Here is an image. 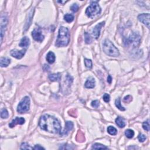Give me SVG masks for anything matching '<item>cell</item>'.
<instances>
[{
  "mask_svg": "<svg viewBox=\"0 0 150 150\" xmlns=\"http://www.w3.org/2000/svg\"><path fill=\"white\" fill-rule=\"evenodd\" d=\"M9 114L7 110L6 109H3L1 113V117L2 118H6L8 117Z\"/></svg>",
  "mask_w": 150,
  "mask_h": 150,
  "instance_id": "f1b7e54d",
  "label": "cell"
},
{
  "mask_svg": "<svg viewBox=\"0 0 150 150\" xmlns=\"http://www.w3.org/2000/svg\"><path fill=\"white\" fill-rule=\"evenodd\" d=\"M32 36L34 40L37 42H42L44 39L43 35L42 34L41 29H38V28H36L32 32Z\"/></svg>",
  "mask_w": 150,
  "mask_h": 150,
  "instance_id": "ba28073f",
  "label": "cell"
},
{
  "mask_svg": "<svg viewBox=\"0 0 150 150\" xmlns=\"http://www.w3.org/2000/svg\"><path fill=\"white\" fill-rule=\"evenodd\" d=\"M111 81H112V78H111V77L110 76H108V78H107V81H108V83H111Z\"/></svg>",
  "mask_w": 150,
  "mask_h": 150,
  "instance_id": "e575fe53",
  "label": "cell"
},
{
  "mask_svg": "<svg viewBox=\"0 0 150 150\" xmlns=\"http://www.w3.org/2000/svg\"><path fill=\"white\" fill-rule=\"evenodd\" d=\"M85 64L86 67L88 69H92V62L90 59H85Z\"/></svg>",
  "mask_w": 150,
  "mask_h": 150,
  "instance_id": "d4e9b609",
  "label": "cell"
},
{
  "mask_svg": "<svg viewBox=\"0 0 150 150\" xmlns=\"http://www.w3.org/2000/svg\"><path fill=\"white\" fill-rule=\"evenodd\" d=\"M101 13V8L98 1H92L86 10V14L89 18H93Z\"/></svg>",
  "mask_w": 150,
  "mask_h": 150,
  "instance_id": "277c9868",
  "label": "cell"
},
{
  "mask_svg": "<svg viewBox=\"0 0 150 150\" xmlns=\"http://www.w3.org/2000/svg\"><path fill=\"white\" fill-rule=\"evenodd\" d=\"M73 123L72 121H68L66 122L65 124V130H63L62 135H68V134L69 133V132L73 129Z\"/></svg>",
  "mask_w": 150,
  "mask_h": 150,
  "instance_id": "4fadbf2b",
  "label": "cell"
},
{
  "mask_svg": "<svg viewBox=\"0 0 150 150\" xmlns=\"http://www.w3.org/2000/svg\"><path fill=\"white\" fill-rule=\"evenodd\" d=\"M91 105L93 107L98 108L100 104H99V101L98 100H94L92 102Z\"/></svg>",
  "mask_w": 150,
  "mask_h": 150,
  "instance_id": "d6a6232c",
  "label": "cell"
},
{
  "mask_svg": "<svg viewBox=\"0 0 150 150\" xmlns=\"http://www.w3.org/2000/svg\"><path fill=\"white\" fill-rule=\"evenodd\" d=\"M103 100L105 101L106 103H109L110 100V96L109 94L105 93L103 96Z\"/></svg>",
  "mask_w": 150,
  "mask_h": 150,
  "instance_id": "1f68e13d",
  "label": "cell"
},
{
  "mask_svg": "<svg viewBox=\"0 0 150 150\" xmlns=\"http://www.w3.org/2000/svg\"><path fill=\"white\" fill-rule=\"evenodd\" d=\"M21 149H32L33 148L30 146V145L26 142L22 143L21 145Z\"/></svg>",
  "mask_w": 150,
  "mask_h": 150,
  "instance_id": "4316f807",
  "label": "cell"
},
{
  "mask_svg": "<svg viewBox=\"0 0 150 150\" xmlns=\"http://www.w3.org/2000/svg\"><path fill=\"white\" fill-rule=\"evenodd\" d=\"M85 42L87 44H89L92 42L91 37H90V35L88 34L87 32L85 33Z\"/></svg>",
  "mask_w": 150,
  "mask_h": 150,
  "instance_id": "83f0119b",
  "label": "cell"
},
{
  "mask_svg": "<svg viewBox=\"0 0 150 150\" xmlns=\"http://www.w3.org/2000/svg\"><path fill=\"white\" fill-rule=\"evenodd\" d=\"M49 79L52 81H56L61 80V75L58 73H54L51 74L49 76Z\"/></svg>",
  "mask_w": 150,
  "mask_h": 150,
  "instance_id": "ac0fdd59",
  "label": "cell"
},
{
  "mask_svg": "<svg viewBox=\"0 0 150 150\" xmlns=\"http://www.w3.org/2000/svg\"><path fill=\"white\" fill-rule=\"evenodd\" d=\"M26 49H23L21 50L13 49L11 51V55L15 58L20 59L23 58V56H24V55H25L26 52Z\"/></svg>",
  "mask_w": 150,
  "mask_h": 150,
  "instance_id": "8fae6325",
  "label": "cell"
},
{
  "mask_svg": "<svg viewBox=\"0 0 150 150\" xmlns=\"http://www.w3.org/2000/svg\"><path fill=\"white\" fill-rule=\"evenodd\" d=\"M46 60L50 64H52L55 62V59H56V57H55V55L54 54V52H49L46 55Z\"/></svg>",
  "mask_w": 150,
  "mask_h": 150,
  "instance_id": "2e32d148",
  "label": "cell"
},
{
  "mask_svg": "<svg viewBox=\"0 0 150 150\" xmlns=\"http://www.w3.org/2000/svg\"><path fill=\"white\" fill-rule=\"evenodd\" d=\"M115 104H116V106L117 107L119 110H121V111H124V110H125V108L124 107H123L121 104V101H120V98L116 99L115 101Z\"/></svg>",
  "mask_w": 150,
  "mask_h": 150,
  "instance_id": "cb8c5ba5",
  "label": "cell"
},
{
  "mask_svg": "<svg viewBox=\"0 0 150 150\" xmlns=\"http://www.w3.org/2000/svg\"><path fill=\"white\" fill-rule=\"evenodd\" d=\"M116 124L120 128H124L125 125L124 118L120 117H118L116 119Z\"/></svg>",
  "mask_w": 150,
  "mask_h": 150,
  "instance_id": "d6986e66",
  "label": "cell"
},
{
  "mask_svg": "<svg viewBox=\"0 0 150 150\" xmlns=\"http://www.w3.org/2000/svg\"><path fill=\"white\" fill-rule=\"evenodd\" d=\"M107 132L109 133L110 135L115 136L117 134V130L115 127L113 126H109L107 128Z\"/></svg>",
  "mask_w": 150,
  "mask_h": 150,
  "instance_id": "44dd1931",
  "label": "cell"
},
{
  "mask_svg": "<svg viewBox=\"0 0 150 150\" xmlns=\"http://www.w3.org/2000/svg\"><path fill=\"white\" fill-rule=\"evenodd\" d=\"M39 125L41 129L50 133L58 134L61 131V125L55 117L49 114H44L40 118Z\"/></svg>",
  "mask_w": 150,
  "mask_h": 150,
  "instance_id": "6da1fadb",
  "label": "cell"
},
{
  "mask_svg": "<svg viewBox=\"0 0 150 150\" xmlns=\"http://www.w3.org/2000/svg\"><path fill=\"white\" fill-rule=\"evenodd\" d=\"M103 49L107 55L112 57H117L120 55L119 50L111 41L106 39L103 43Z\"/></svg>",
  "mask_w": 150,
  "mask_h": 150,
  "instance_id": "3957f363",
  "label": "cell"
},
{
  "mask_svg": "<svg viewBox=\"0 0 150 150\" xmlns=\"http://www.w3.org/2000/svg\"><path fill=\"white\" fill-rule=\"evenodd\" d=\"M142 128L144 129L145 131H149V120H147V121H144L142 124Z\"/></svg>",
  "mask_w": 150,
  "mask_h": 150,
  "instance_id": "484cf974",
  "label": "cell"
},
{
  "mask_svg": "<svg viewBox=\"0 0 150 150\" xmlns=\"http://www.w3.org/2000/svg\"><path fill=\"white\" fill-rule=\"evenodd\" d=\"M30 107V99L28 96H25L18 105L17 111L22 114L28 111Z\"/></svg>",
  "mask_w": 150,
  "mask_h": 150,
  "instance_id": "5b68a950",
  "label": "cell"
},
{
  "mask_svg": "<svg viewBox=\"0 0 150 150\" xmlns=\"http://www.w3.org/2000/svg\"><path fill=\"white\" fill-rule=\"evenodd\" d=\"M34 149H38V150H39V149H45L43 147H42V146H41L40 145H35V147L34 148Z\"/></svg>",
  "mask_w": 150,
  "mask_h": 150,
  "instance_id": "836d02e7",
  "label": "cell"
},
{
  "mask_svg": "<svg viewBox=\"0 0 150 150\" xmlns=\"http://www.w3.org/2000/svg\"><path fill=\"white\" fill-rule=\"evenodd\" d=\"M141 41V36L140 35L136 32H134L130 35V36L127 39V43L130 45H131L134 47L137 46Z\"/></svg>",
  "mask_w": 150,
  "mask_h": 150,
  "instance_id": "8992f818",
  "label": "cell"
},
{
  "mask_svg": "<svg viewBox=\"0 0 150 150\" xmlns=\"http://www.w3.org/2000/svg\"><path fill=\"white\" fill-rule=\"evenodd\" d=\"M70 41V34L67 28L64 26H61L59 29V34L58 38L56 41V45L57 47H62L68 45Z\"/></svg>",
  "mask_w": 150,
  "mask_h": 150,
  "instance_id": "7a4b0ae2",
  "label": "cell"
},
{
  "mask_svg": "<svg viewBox=\"0 0 150 150\" xmlns=\"http://www.w3.org/2000/svg\"><path fill=\"white\" fill-rule=\"evenodd\" d=\"M92 148L94 149H107L108 148L103 144H99V143H95L92 145Z\"/></svg>",
  "mask_w": 150,
  "mask_h": 150,
  "instance_id": "ffe728a7",
  "label": "cell"
},
{
  "mask_svg": "<svg viewBox=\"0 0 150 150\" xmlns=\"http://www.w3.org/2000/svg\"><path fill=\"white\" fill-rule=\"evenodd\" d=\"M149 14H142L138 16V19L141 22L146 25L148 28H149Z\"/></svg>",
  "mask_w": 150,
  "mask_h": 150,
  "instance_id": "30bf717a",
  "label": "cell"
},
{
  "mask_svg": "<svg viewBox=\"0 0 150 150\" xmlns=\"http://www.w3.org/2000/svg\"><path fill=\"white\" fill-rule=\"evenodd\" d=\"M105 22H101L98 24V25H96L94 26L93 29L92 31V35L94 37V38L98 39L99 36H100V31L101 28L104 25Z\"/></svg>",
  "mask_w": 150,
  "mask_h": 150,
  "instance_id": "9c48e42d",
  "label": "cell"
},
{
  "mask_svg": "<svg viewBox=\"0 0 150 150\" xmlns=\"http://www.w3.org/2000/svg\"><path fill=\"white\" fill-rule=\"evenodd\" d=\"M146 136H145V135H144V134H139V136L138 137V140H139V141L141 142H144V141H145V140H146Z\"/></svg>",
  "mask_w": 150,
  "mask_h": 150,
  "instance_id": "f546056e",
  "label": "cell"
},
{
  "mask_svg": "<svg viewBox=\"0 0 150 150\" xmlns=\"http://www.w3.org/2000/svg\"><path fill=\"white\" fill-rule=\"evenodd\" d=\"M25 122V120L23 117H16L14 120L12 121V122L9 124V126L11 128H13L17 124L22 125L24 124Z\"/></svg>",
  "mask_w": 150,
  "mask_h": 150,
  "instance_id": "7c38bea8",
  "label": "cell"
},
{
  "mask_svg": "<svg viewBox=\"0 0 150 150\" xmlns=\"http://www.w3.org/2000/svg\"><path fill=\"white\" fill-rule=\"evenodd\" d=\"M85 86L87 89L94 88L95 87V80H94V79L92 77H90V78H88L85 84Z\"/></svg>",
  "mask_w": 150,
  "mask_h": 150,
  "instance_id": "5bb4252c",
  "label": "cell"
},
{
  "mask_svg": "<svg viewBox=\"0 0 150 150\" xmlns=\"http://www.w3.org/2000/svg\"><path fill=\"white\" fill-rule=\"evenodd\" d=\"M8 23V19L6 15L3 14L1 18V43L3 42V39L4 37L5 30L6 29V25Z\"/></svg>",
  "mask_w": 150,
  "mask_h": 150,
  "instance_id": "52a82bcc",
  "label": "cell"
},
{
  "mask_svg": "<svg viewBox=\"0 0 150 150\" xmlns=\"http://www.w3.org/2000/svg\"><path fill=\"white\" fill-rule=\"evenodd\" d=\"M30 44V40L28 37L25 36L21 39L19 46L22 48H27Z\"/></svg>",
  "mask_w": 150,
  "mask_h": 150,
  "instance_id": "9a60e30c",
  "label": "cell"
},
{
  "mask_svg": "<svg viewBox=\"0 0 150 150\" xmlns=\"http://www.w3.org/2000/svg\"><path fill=\"white\" fill-rule=\"evenodd\" d=\"M64 19L68 23L72 22L74 20V16L72 14H67L64 16Z\"/></svg>",
  "mask_w": 150,
  "mask_h": 150,
  "instance_id": "7402d4cb",
  "label": "cell"
},
{
  "mask_svg": "<svg viewBox=\"0 0 150 150\" xmlns=\"http://www.w3.org/2000/svg\"><path fill=\"white\" fill-rule=\"evenodd\" d=\"M11 63V60L7 58H1L0 59V65L1 67H7Z\"/></svg>",
  "mask_w": 150,
  "mask_h": 150,
  "instance_id": "e0dca14e",
  "label": "cell"
},
{
  "mask_svg": "<svg viewBox=\"0 0 150 150\" xmlns=\"http://www.w3.org/2000/svg\"><path fill=\"white\" fill-rule=\"evenodd\" d=\"M125 135L128 138H132L134 136V132L131 129H128L125 131Z\"/></svg>",
  "mask_w": 150,
  "mask_h": 150,
  "instance_id": "603a6c76",
  "label": "cell"
},
{
  "mask_svg": "<svg viewBox=\"0 0 150 150\" xmlns=\"http://www.w3.org/2000/svg\"><path fill=\"white\" fill-rule=\"evenodd\" d=\"M70 9H71V10L73 12H76L78 11V10H79V6L78 5V4H73V5L71 6V7H70Z\"/></svg>",
  "mask_w": 150,
  "mask_h": 150,
  "instance_id": "4dcf8cb0",
  "label": "cell"
}]
</instances>
